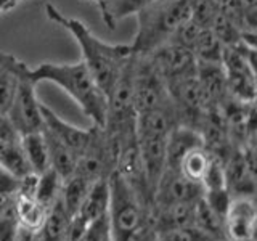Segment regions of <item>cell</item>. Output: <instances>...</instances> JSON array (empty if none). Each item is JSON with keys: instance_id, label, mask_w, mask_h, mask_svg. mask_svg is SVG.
I'll return each mask as SVG.
<instances>
[{"instance_id": "37", "label": "cell", "mask_w": 257, "mask_h": 241, "mask_svg": "<svg viewBox=\"0 0 257 241\" xmlns=\"http://www.w3.org/2000/svg\"><path fill=\"white\" fill-rule=\"evenodd\" d=\"M87 2H95L96 5H98V4H101V2H104V0H87Z\"/></svg>"}, {"instance_id": "21", "label": "cell", "mask_w": 257, "mask_h": 241, "mask_svg": "<svg viewBox=\"0 0 257 241\" xmlns=\"http://www.w3.org/2000/svg\"><path fill=\"white\" fill-rule=\"evenodd\" d=\"M48 209L42 206L34 196L15 195V215L20 225L32 230H39L45 220Z\"/></svg>"}, {"instance_id": "14", "label": "cell", "mask_w": 257, "mask_h": 241, "mask_svg": "<svg viewBox=\"0 0 257 241\" xmlns=\"http://www.w3.org/2000/svg\"><path fill=\"white\" fill-rule=\"evenodd\" d=\"M109 201H111V190H109V177L108 179L95 180L84 199L82 206L77 211L74 217L82 220L85 225H90L95 220L106 217L109 211Z\"/></svg>"}, {"instance_id": "18", "label": "cell", "mask_w": 257, "mask_h": 241, "mask_svg": "<svg viewBox=\"0 0 257 241\" xmlns=\"http://www.w3.org/2000/svg\"><path fill=\"white\" fill-rule=\"evenodd\" d=\"M156 0H104L98 4V10L104 24L109 29H114L116 24L131 15H137L143 8L155 4Z\"/></svg>"}, {"instance_id": "30", "label": "cell", "mask_w": 257, "mask_h": 241, "mask_svg": "<svg viewBox=\"0 0 257 241\" xmlns=\"http://www.w3.org/2000/svg\"><path fill=\"white\" fill-rule=\"evenodd\" d=\"M20 228V222L15 215V206L12 211L0 215V241H15Z\"/></svg>"}, {"instance_id": "33", "label": "cell", "mask_w": 257, "mask_h": 241, "mask_svg": "<svg viewBox=\"0 0 257 241\" xmlns=\"http://www.w3.org/2000/svg\"><path fill=\"white\" fill-rule=\"evenodd\" d=\"M15 195H0V215H4L5 212L12 211L15 206Z\"/></svg>"}, {"instance_id": "10", "label": "cell", "mask_w": 257, "mask_h": 241, "mask_svg": "<svg viewBox=\"0 0 257 241\" xmlns=\"http://www.w3.org/2000/svg\"><path fill=\"white\" fill-rule=\"evenodd\" d=\"M203 196V183L187 179L177 169H166L155 190L153 199H155L156 206H169L179 203H195Z\"/></svg>"}, {"instance_id": "32", "label": "cell", "mask_w": 257, "mask_h": 241, "mask_svg": "<svg viewBox=\"0 0 257 241\" xmlns=\"http://www.w3.org/2000/svg\"><path fill=\"white\" fill-rule=\"evenodd\" d=\"M15 241H42V239H40L39 230H32V228H28V227H23V225H20Z\"/></svg>"}, {"instance_id": "31", "label": "cell", "mask_w": 257, "mask_h": 241, "mask_svg": "<svg viewBox=\"0 0 257 241\" xmlns=\"http://www.w3.org/2000/svg\"><path fill=\"white\" fill-rule=\"evenodd\" d=\"M18 190V179L0 167V195H13Z\"/></svg>"}, {"instance_id": "7", "label": "cell", "mask_w": 257, "mask_h": 241, "mask_svg": "<svg viewBox=\"0 0 257 241\" xmlns=\"http://www.w3.org/2000/svg\"><path fill=\"white\" fill-rule=\"evenodd\" d=\"M37 84L29 77V66L26 64L21 74L18 90L13 98L10 109L7 112V120L20 135L39 132L44 127L42 103L37 98Z\"/></svg>"}, {"instance_id": "4", "label": "cell", "mask_w": 257, "mask_h": 241, "mask_svg": "<svg viewBox=\"0 0 257 241\" xmlns=\"http://www.w3.org/2000/svg\"><path fill=\"white\" fill-rule=\"evenodd\" d=\"M109 227L112 241H120L135 231L142 230L143 214L139 195L117 172L109 175Z\"/></svg>"}, {"instance_id": "29", "label": "cell", "mask_w": 257, "mask_h": 241, "mask_svg": "<svg viewBox=\"0 0 257 241\" xmlns=\"http://www.w3.org/2000/svg\"><path fill=\"white\" fill-rule=\"evenodd\" d=\"M108 238H111V227H109V219L106 215L88 225L84 235L76 241H106Z\"/></svg>"}, {"instance_id": "23", "label": "cell", "mask_w": 257, "mask_h": 241, "mask_svg": "<svg viewBox=\"0 0 257 241\" xmlns=\"http://www.w3.org/2000/svg\"><path fill=\"white\" fill-rule=\"evenodd\" d=\"M214 153L209 150L206 145L198 148H193L187 156L182 159L179 166V171L193 182H203V177L207 171L209 164H211Z\"/></svg>"}, {"instance_id": "35", "label": "cell", "mask_w": 257, "mask_h": 241, "mask_svg": "<svg viewBox=\"0 0 257 241\" xmlns=\"http://www.w3.org/2000/svg\"><path fill=\"white\" fill-rule=\"evenodd\" d=\"M21 2H26V0H0V15L13 10V8H16Z\"/></svg>"}, {"instance_id": "12", "label": "cell", "mask_w": 257, "mask_h": 241, "mask_svg": "<svg viewBox=\"0 0 257 241\" xmlns=\"http://www.w3.org/2000/svg\"><path fill=\"white\" fill-rule=\"evenodd\" d=\"M204 140L199 131L190 126H177L167 137L166 145V169H177L182 159L187 156L193 148L203 147Z\"/></svg>"}, {"instance_id": "36", "label": "cell", "mask_w": 257, "mask_h": 241, "mask_svg": "<svg viewBox=\"0 0 257 241\" xmlns=\"http://www.w3.org/2000/svg\"><path fill=\"white\" fill-rule=\"evenodd\" d=\"M120 241H145V236H143V231H135L132 233V235H128L125 236L124 239H120Z\"/></svg>"}, {"instance_id": "5", "label": "cell", "mask_w": 257, "mask_h": 241, "mask_svg": "<svg viewBox=\"0 0 257 241\" xmlns=\"http://www.w3.org/2000/svg\"><path fill=\"white\" fill-rule=\"evenodd\" d=\"M134 108L137 114L171 101L167 84L148 55L134 53Z\"/></svg>"}, {"instance_id": "1", "label": "cell", "mask_w": 257, "mask_h": 241, "mask_svg": "<svg viewBox=\"0 0 257 241\" xmlns=\"http://www.w3.org/2000/svg\"><path fill=\"white\" fill-rule=\"evenodd\" d=\"M44 10L48 20L68 31L76 40L80 55H82V61L92 72L93 79L104 95H108L112 84L116 82L125 64L134 56L131 44L104 42L96 37L80 20L66 16L52 4H47Z\"/></svg>"}, {"instance_id": "17", "label": "cell", "mask_w": 257, "mask_h": 241, "mask_svg": "<svg viewBox=\"0 0 257 241\" xmlns=\"http://www.w3.org/2000/svg\"><path fill=\"white\" fill-rule=\"evenodd\" d=\"M21 147L24 156L28 159L31 171L40 175L50 169V158H48V147L42 131L21 135Z\"/></svg>"}, {"instance_id": "19", "label": "cell", "mask_w": 257, "mask_h": 241, "mask_svg": "<svg viewBox=\"0 0 257 241\" xmlns=\"http://www.w3.org/2000/svg\"><path fill=\"white\" fill-rule=\"evenodd\" d=\"M71 217L64 209L61 199H58L53 206L48 207L45 220L39 228V235L42 241H66V233L69 227Z\"/></svg>"}, {"instance_id": "15", "label": "cell", "mask_w": 257, "mask_h": 241, "mask_svg": "<svg viewBox=\"0 0 257 241\" xmlns=\"http://www.w3.org/2000/svg\"><path fill=\"white\" fill-rule=\"evenodd\" d=\"M0 167L12 174L15 179H21L32 172L21 147V135L13 134L0 142Z\"/></svg>"}, {"instance_id": "34", "label": "cell", "mask_w": 257, "mask_h": 241, "mask_svg": "<svg viewBox=\"0 0 257 241\" xmlns=\"http://www.w3.org/2000/svg\"><path fill=\"white\" fill-rule=\"evenodd\" d=\"M241 40L247 45L254 48V50L257 52V31H249V32H243V37H241Z\"/></svg>"}, {"instance_id": "2", "label": "cell", "mask_w": 257, "mask_h": 241, "mask_svg": "<svg viewBox=\"0 0 257 241\" xmlns=\"http://www.w3.org/2000/svg\"><path fill=\"white\" fill-rule=\"evenodd\" d=\"M29 77L37 85L50 82L60 87L76 101L84 114L90 117L93 126L104 127L108 108L106 95L82 60L76 63H40L34 69L29 68Z\"/></svg>"}, {"instance_id": "28", "label": "cell", "mask_w": 257, "mask_h": 241, "mask_svg": "<svg viewBox=\"0 0 257 241\" xmlns=\"http://www.w3.org/2000/svg\"><path fill=\"white\" fill-rule=\"evenodd\" d=\"M204 199H206V203L222 217V219H225V214H227L228 207L231 204L233 195L228 188L207 190V191H204Z\"/></svg>"}, {"instance_id": "3", "label": "cell", "mask_w": 257, "mask_h": 241, "mask_svg": "<svg viewBox=\"0 0 257 241\" xmlns=\"http://www.w3.org/2000/svg\"><path fill=\"white\" fill-rule=\"evenodd\" d=\"M135 16L137 32L131 47L135 55H147L172 40L191 20V5L190 0H156Z\"/></svg>"}, {"instance_id": "8", "label": "cell", "mask_w": 257, "mask_h": 241, "mask_svg": "<svg viewBox=\"0 0 257 241\" xmlns=\"http://www.w3.org/2000/svg\"><path fill=\"white\" fill-rule=\"evenodd\" d=\"M150 60L164 77L166 84L172 82L175 79L195 74L198 68V61L191 50L180 44L169 40L164 45L158 47L151 53H147Z\"/></svg>"}, {"instance_id": "20", "label": "cell", "mask_w": 257, "mask_h": 241, "mask_svg": "<svg viewBox=\"0 0 257 241\" xmlns=\"http://www.w3.org/2000/svg\"><path fill=\"white\" fill-rule=\"evenodd\" d=\"M92 183L93 182H90L88 179H85V177L79 175V174H74L72 177H69V179L63 182L60 199H61L64 209H66V212L69 214V217H74L77 214Z\"/></svg>"}, {"instance_id": "6", "label": "cell", "mask_w": 257, "mask_h": 241, "mask_svg": "<svg viewBox=\"0 0 257 241\" xmlns=\"http://www.w3.org/2000/svg\"><path fill=\"white\" fill-rule=\"evenodd\" d=\"M220 66L227 82L230 100L241 104H252L257 100V77L243 52L241 42L225 47Z\"/></svg>"}, {"instance_id": "13", "label": "cell", "mask_w": 257, "mask_h": 241, "mask_svg": "<svg viewBox=\"0 0 257 241\" xmlns=\"http://www.w3.org/2000/svg\"><path fill=\"white\" fill-rule=\"evenodd\" d=\"M26 63L15 55L0 52V116L5 117L18 90L21 74Z\"/></svg>"}, {"instance_id": "27", "label": "cell", "mask_w": 257, "mask_h": 241, "mask_svg": "<svg viewBox=\"0 0 257 241\" xmlns=\"http://www.w3.org/2000/svg\"><path fill=\"white\" fill-rule=\"evenodd\" d=\"M156 241H219V239H215L209 233L195 227V225H188V227H180V228L158 233Z\"/></svg>"}, {"instance_id": "25", "label": "cell", "mask_w": 257, "mask_h": 241, "mask_svg": "<svg viewBox=\"0 0 257 241\" xmlns=\"http://www.w3.org/2000/svg\"><path fill=\"white\" fill-rule=\"evenodd\" d=\"M61 188H63V179L52 167L47 169L45 172L39 175L36 199L48 209L61 198Z\"/></svg>"}, {"instance_id": "38", "label": "cell", "mask_w": 257, "mask_h": 241, "mask_svg": "<svg viewBox=\"0 0 257 241\" xmlns=\"http://www.w3.org/2000/svg\"><path fill=\"white\" fill-rule=\"evenodd\" d=\"M106 241H112V236H111V238H108V239H106Z\"/></svg>"}, {"instance_id": "9", "label": "cell", "mask_w": 257, "mask_h": 241, "mask_svg": "<svg viewBox=\"0 0 257 241\" xmlns=\"http://www.w3.org/2000/svg\"><path fill=\"white\" fill-rule=\"evenodd\" d=\"M255 236L257 204L249 196H235L223 219V238L227 241H254Z\"/></svg>"}, {"instance_id": "26", "label": "cell", "mask_w": 257, "mask_h": 241, "mask_svg": "<svg viewBox=\"0 0 257 241\" xmlns=\"http://www.w3.org/2000/svg\"><path fill=\"white\" fill-rule=\"evenodd\" d=\"M203 187L204 191L207 190H222L228 188V180H227V171H225L223 159L220 156L214 155L211 164H209L207 171L203 177Z\"/></svg>"}, {"instance_id": "16", "label": "cell", "mask_w": 257, "mask_h": 241, "mask_svg": "<svg viewBox=\"0 0 257 241\" xmlns=\"http://www.w3.org/2000/svg\"><path fill=\"white\" fill-rule=\"evenodd\" d=\"M196 203V201H195ZM195 203H179L169 206H158V214L155 217L156 235L167 230L188 227L193 225V211Z\"/></svg>"}, {"instance_id": "24", "label": "cell", "mask_w": 257, "mask_h": 241, "mask_svg": "<svg viewBox=\"0 0 257 241\" xmlns=\"http://www.w3.org/2000/svg\"><path fill=\"white\" fill-rule=\"evenodd\" d=\"M193 225L201 228L203 231L209 233V235L214 236L215 239L223 238V219L206 203L204 196L199 198L195 203Z\"/></svg>"}, {"instance_id": "22", "label": "cell", "mask_w": 257, "mask_h": 241, "mask_svg": "<svg viewBox=\"0 0 257 241\" xmlns=\"http://www.w3.org/2000/svg\"><path fill=\"white\" fill-rule=\"evenodd\" d=\"M223 45L209 28H201L193 40L190 50L198 63H220L223 55Z\"/></svg>"}, {"instance_id": "11", "label": "cell", "mask_w": 257, "mask_h": 241, "mask_svg": "<svg viewBox=\"0 0 257 241\" xmlns=\"http://www.w3.org/2000/svg\"><path fill=\"white\" fill-rule=\"evenodd\" d=\"M42 117H44L42 131H45L53 139L61 142L72 153H76L77 158L82 155V151L87 148L88 142H90L92 129H80L68 124L66 120H63L58 114H55L44 103H42Z\"/></svg>"}]
</instances>
